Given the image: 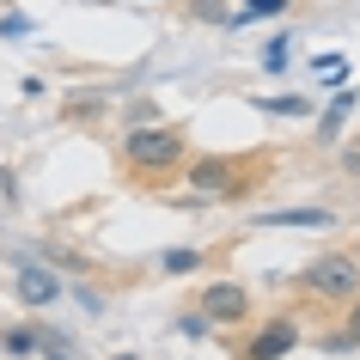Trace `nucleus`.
<instances>
[{"mask_svg":"<svg viewBox=\"0 0 360 360\" xmlns=\"http://www.w3.org/2000/svg\"><path fill=\"white\" fill-rule=\"evenodd\" d=\"M19 300H25V305H49V300H56V275L25 263V269H19Z\"/></svg>","mask_w":360,"mask_h":360,"instance_id":"6","label":"nucleus"},{"mask_svg":"<svg viewBox=\"0 0 360 360\" xmlns=\"http://www.w3.org/2000/svg\"><path fill=\"white\" fill-rule=\"evenodd\" d=\"M202 311H208L214 323H232V318H245V287H232V281L208 287V293H202Z\"/></svg>","mask_w":360,"mask_h":360,"instance_id":"3","label":"nucleus"},{"mask_svg":"<svg viewBox=\"0 0 360 360\" xmlns=\"http://www.w3.org/2000/svg\"><path fill=\"white\" fill-rule=\"evenodd\" d=\"M342 165H348V171H354V177H360V141H354V147H348V159H342Z\"/></svg>","mask_w":360,"mask_h":360,"instance_id":"13","label":"nucleus"},{"mask_svg":"<svg viewBox=\"0 0 360 360\" xmlns=\"http://www.w3.org/2000/svg\"><path fill=\"white\" fill-rule=\"evenodd\" d=\"M281 6H293V0H245V13H232V25H245V19H269V13H281Z\"/></svg>","mask_w":360,"mask_h":360,"instance_id":"8","label":"nucleus"},{"mask_svg":"<svg viewBox=\"0 0 360 360\" xmlns=\"http://www.w3.org/2000/svg\"><path fill=\"white\" fill-rule=\"evenodd\" d=\"M195 19H208V25H226V6H220V0H195Z\"/></svg>","mask_w":360,"mask_h":360,"instance_id":"10","label":"nucleus"},{"mask_svg":"<svg viewBox=\"0 0 360 360\" xmlns=\"http://www.w3.org/2000/svg\"><path fill=\"white\" fill-rule=\"evenodd\" d=\"M159 263H165V275H190V269L202 263V250H165Z\"/></svg>","mask_w":360,"mask_h":360,"instance_id":"9","label":"nucleus"},{"mask_svg":"<svg viewBox=\"0 0 360 360\" xmlns=\"http://www.w3.org/2000/svg\"><path fill=\"white\" fill-rule=\"evenodd\" d=\"M293 336H300L293 323H269L263 336H257V342H250V348H245V360H281L287 348H293Z\"/></svg>","mask_w":360,"mask_h":360,"instance_id":"4","label":"nucleus"},{"mask_svg":"<svg viewBox=\"0 0 360 360\" xmlns=\"http://www.w3.org/2000/svg\"><path fill=\"white\" fill-rule=\"evenodd\" d=\"M257 226H330V208H275L257 214Z\"/></svg>","mask_w":360,"mask_h":360,"instance_id":"7","label":"nucleus"},{"mask_svg":"<svg viewBox=\"0 0 360 360\" xmlns=\"http://www.w3.org/2000/svg\"><path fill=\"white\" fill-rule=\"evenodd\" d=\"M122 159H129L134 171H165L184 159V134L177 129H134L129 141H122Z\"/></svg>","mask_w":360,"mask_h":360,"instance_id":"1","label":"nucleus"},{"mask_svg":"<svg viewBox=\"0 0 360 360\" xmlns=\"http://www.w3.org/2000/svg\"><path fill=\"white\" fill-rule=\"evenodd\" d=\"M263 68H275V74H281V68H287V43H281V37H275V43H269V49H263Z\"/></svg>","mask_w":360,"mask_h":360,"instance_id":"12","label":"nucleus"},{"mask_svg":"<svg viewBox=\"0 0 360 360\" xmlns=\"http://www.w3.org/2000/svg\"><path fill=\"white\" fill-rule=\"evenodd\" d=\"M6 348H13V354H31V348H37V336H31V330H6Z\"/></svg>","mask_w":360,"mask_h":360,"instance_id":"11","label":"nucleus"},{"mask_svg":"<svg viewBox=\"0 0 360 360\" xmlns=\"http://www.w3.org/2000/svg\"><path fill=\"white\" fill-rule=\"evenodd\" d=\"M305 293H323V300H354L360 293V263L354 257H323V263H311L300 275Z\"/></svg>","mask_w":360,"mask_h":360,"instance_id":"2","label":"nucleus"},{"mask_svg":"<svg viewBox=\"0 0 360 360\" xmlns=\"http://www.w3.org/2000/svg\"><path fill=\"white\" fill-rule=\"evenodd\" d=\"M190 177H195V190H238V177H232V159H195Z\"/></svg>","mask_w":360,"mask_h":360,"instance_id":"5","label":"nucleus"},{"mask_svg":"<svg viewBox=\"0 0 360 360\" xmlns=\"http://www.w3.org/2000/svg\"><path fill=\"white\" fill-rule=\"evenodd\" d=\"M348 330L360 336V293H354V311H348Z\"/></svg>","mask_w":360,"mask_h":360,"instance_id":"14","label":"nucleus"},{"mask_svg":"<svg viewBox=\"0 0 360 360\" xmlns=\"http://www.w3.org/2000/svg\"><path fill=\"white\" fill-rule=\"evenodd\" d=\"M49 360H68V354H49Z\"/></svg>","mask_w":360,"mask_h":360,"instance_id":"15","label":"nucleus"}]
</instances>
